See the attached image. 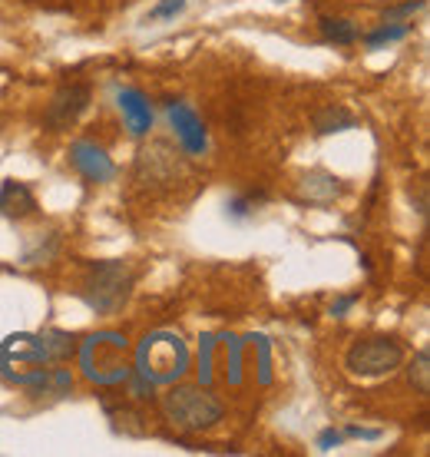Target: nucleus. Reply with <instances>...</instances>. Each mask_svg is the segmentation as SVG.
<instances>
[{
	"label": "nucleus",
	"mask_w": 430,
	"mask_h": 457,
	"mask_svg": "<svg viewBox=\"0 0 430 457\" xmlns=\"http://www.w3.org/2000/svg\"><path fill=\"white\" fill-rule=\"evenodd\" d=\"M348 371L358 378H381L404 365V348L397 338H361L344 354Z\"/></svg>",
	"instance_id": "nucleus-3"
},
{
	"label": "nucleus",
	"mask_w": 430,
	"mask_h": 457,
	"mask_svg": "<svg viewBox=\"0 0 430 457\" xmlns=\"http://www.w3.org/2000/svg\"><path fill=\"white\" fill-rule=\"evenodd\" d=\"M116 104H120V113L126 120V129L133 137H146L149 129H153V110H149L146 96L139 90H120Z\"/></svg>",
	"instance_id": "nucleus-8"
},
{
	"label": "nucleus",
	"mask_w": 430,
	"mask_h": 457,
	"mask_svg": "<svg viewBox=\"0 0 430 457\" xmlns=\"http://www.w3.org/2000/svg\"><path fill=\"white\" fill-rule=\"evenodd\" d=\"M341 441H344V435L335 431V428H328V431H321V437H318V447H321V451H331V447H338Z\"/></svg>",
	"instance_id": "nucleus-19"
},
{
	"label": "nucleus",
	"mask_w": 430,
	"mask_h": 457,
	"mask_svg": "<svg viewBox=\"0 0 430 457\" xmlns=\"http://www.w3.org/2000/svg\"><path fill=\"white\" fill-rule=\"evenodd\" d=\"M341 435H344V437H361V441H377V437H381V431H374V428H358V424H348Z\"/></svg>",
	"instance_id": "nucleus-18"
},
{
	"label": "nucleus",
	"mask_w": 430,
	"mask_h": 457,
	"mask_svg": "<svg viewBox=\"0 0 430 457\" xmlns=\"http://www.w3.org/2000/svg\"><path fill=\"white\" fill-rule=\"evenodd\" d=\"M318 30H321V40L335 46H351L361 40V27L348 17H321L318 21Z\"/></svg>",
	"instance_id": "nucleus-12"
},
{
	"label": "nucleus",
	"mask_w": 430,
	"mask_h": 457,
	"mask_svg": "<svg viewBox=\"0 0 430 457\" xmlns=\"http://www.w3.org/2000/svg\"><path fill=\"white\" fill-rule=\"evenodd\" d=\"M70 354H73V338H70V335H60V332H50V335H40V338L30 342L27 358H30V361H44V365H50V361H67Z\"/></svg>",
	"instance_id": "nucleus-10"
},
{
	"label": "nucleus",
	"mask_w": 430,
	"mask_h": 457,
	"mask_svg": "<svg viewBox=\"0 0 430 457\" xmlns=\"http://www.w3.org/2000/svg\"><path fill=\"white\" fill-rule=\"evenodd\" d=\"M170 123H172V129H176V137H179L182 149H186L189 156H203L205 149H209V129H205L203 116L195 113L189 104L170 100Z\"/></svg>",
	"instance_id": "nucleus-6"
},
{
	"label": "nucleus",
	"mask_w": 430,
	"mask_h": 457,
	"mask_svg": "<svg viewBox=\"0 0 430 457\" xmlns=\"http://www.w3.org/2000/svg\"><path fill=\"white\" fill-rule=\"evenodd\" d=\"M387 4H391V0H387Z\"/></svg>",
	"instance_id": "nucleus-21"
},
{
	"label": "nucleus",
	"mask_w": 430,
	"mask_h": 457,
	"mask_svg": "<svg viewBox=\"0 0 430 457\" xmlns=\"http://www.w3.org/2000/svg\"><path fill=\"white\" fill-rule=\"evenodd\" d=\"M186 4H189V0H162V4H156V7L149 11L146 21H172V17H179V13L186 11Z\"/></svg>",
	"instance_id": "nucleus-16"
},
{
	"label": "nucleus",
	"mask_w": 430,
	"mask_h": 457,
	"mask_svg": "<svg viewBox=\"0 0 430 457\" xmlns=\"http://www.w3.org/2000/svg\"><path fill=\"white\" fill-rule=\"evenodd\" d=\"M354 302H358V295H344V298H338V302H331V315H335V319H341L344 312L351 309Z\"/></svg>",
	"instance_id": "nucleus-20"
},
{
	"label": "nucleus",
	"mask_w": 430,
	"mask_h": 457,
	"mask_svg": "<svg viewBox=\"0 0 430 457\" xmlns=\"http://www.w3.org/2000/svg\"><path fill=\"white\" fill-rule=\"evenodd\" d=\"M261 199H265V193H245V195H232L226 203V216L236 219V222H245V219L255 216V206H259Z\"/></svg>",
	"instance_id": "nucleus-15"
},
{
	"label": "nucleus",
	"mask_w": 430,
	"mask_h": 457,
	"mask_svg": "<svg viewBox=\"0 0 430 457\" xmlns=\"http://www.w3.org/2000/svg\"><path fill=\"white\" fill-rule=\"evenodd\" d=\"M315 133L318 137H331V133H344V129H354V113L348 110V106H341V104H328V106H321L315 113Z\"/></svg>",
	"instance_id": "nucleus-11"
},
{
	"label": "nucleus",
	"mask_w": 430,
	"mask_h": 457,
	"mask_svg": "<svg viewBox=\"0 0 430 457\" xmlns=\"http://www.w3.org/2000/svg\"><path fill=\"white\" fill-rule=\"evenodd\" d=\"M418 11H424V0H404V4H397V7H387V11H385V23H394V21H404V17H414Z\"/></svg>",
	"instance_id": "nucleus-17"
},
{
	"label": "nucleus",
	"mask_w": 430,
	"mask_h": 457,
	"mask_svg": "<svg viewBox=\"0 0 430 457\" xmlns=\"http://www.w3.org/2000/svg\"><path fill=\"white\" fill-rule=\"evenodd\" d=\"M162 414L172 428H179L186 435H199V431H209L222 421L226 404L209 388L179 385V388H170L162 395Z\"/></svg>",
	"instance_id": "nucleus-1"
},
{
	"label": "nucleus",
	"mask_w": 430,
	"mask_h": 457,
	"mask_svg": "<svg viewBox=\"0 0 430 457\" xmlns=\"http://www.w3.org/2000/svg\"><path fill=\"white\" fill-rule=\"evenodd\" d=\"M344 193V183L325 170H311L298 179V203L305 206H331Z\"/></svg>",
	"instance_id": "nucleus-7"
},
{
	"label": "nucleus",
	"mask_w": 430,
	"mask_h": 457,
	"mask_svg": "<svg viewBox=\"0 0 430 457\" xmlns=\"http://www.w3.org/2000/svg\"><path fill=\"white\" fill-rule=\"evenodd\" d=\"M408 381H410V388H418V395H430V352L427 348L414 354V361H410V368H408Z\"/></svg>",
	"instance_id": "nucleus-14"
},
{
	"label": "nucleus",
	"mask_w": 430,
	"mask_h": 457,
	"mask_svg": "<svg viewBox=\"0 0 430 457\" xmlns=\"http://www.w3.org/2000/svg\"><path fill=\"white\" fill-rule=\"evenodd\" d=\"M70 162H73V170L87 179V183H113L116 176V166L113 160L106 156V149L90 143V139H77L73 146H70Z\"/></svg>",
	"instance_id": "nucleus-5"
},
{
	"label": "nucleus",
	"mask_w": 430,
	"mask_h": 457,
	"mask_svg": "<svg viewBox=\"0 0 430 457\" xmlns=\"http://www.w3.org/2000/svg\"><path fill=\"white\" fill-rule=\"evenodd\" d=\"M410 30H414V23L394 21V23H381L377 30L364 34L361 40H364V46H368V50H381V46H391V44H397V40L410 37Z\"/></svg>",
	"instance_id": "nucleus-13"
},
{
	"label": "nucleus",
	"mask_w": 430,
	"mask_h": 457,
	"mask_svg": "<svg viewBox=\"0 0 430 457\" xmlns=\"http://www.w3.org/2000/svg\"><path fill=\"white\" fill-rule=\"evenodd\" d=\"M133 288V269L126 262H93L83 278V298L93 312L113 315Z\"/></svg>",
	"instance_id": "nucleus-2"
},
{
	"label": "nucleus",
	"mask_w": 430,
	"mask_h": 457,
	"mask_svg": "<svg viewBox=\"0 0 430 457\" xmlns=\"http://www.w3.org/2000/svg\"><path fill=\"white\" fill-rule=\"evenodd\" d=\"M34 209H37V199L23 183L7 179V183L0 186V216L4 219H27Z\"/></svg>",
	"instance_id": "nucleus-9"
},
{
	"label": "nucleus",
	"mask_w": 430,
	"mask_h": 457,
	"mask_svg": "<svg viewBox=\"0 0 430 457\" xmlns=\"http://www.w3.org/2000/svg\"><path fill=\"white\" fill-rule=\"evenodd\" d=\"M87 106H90V87L87 83H67V87H60L54 93V100L46 106V133H63L70 126L77 123L79 116L87 113Z\"/></svg>",
	"instance_id": "nucleus-4"
}]
</instances>
